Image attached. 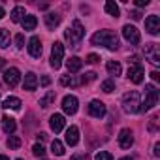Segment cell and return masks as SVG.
Masks as SVG:
<instances>
[{"instance_id":"6da1fadb","label":"cell","mask_w":160,"mask_h":160,"mask_svg":"<svg viewBox=\"0 0 160 160\" xmlns=\"http://www.w3.org/2000/svg\"><path fill=\"white\" fill-rule=\"evenodd\" d=\"M91 43L92 45H102L109 51H115L119 47V36L113 30H98L96 34H92Z\"/></svg>"},{"instance_id":"7a4b0ae2","label":"cell","mask_w":160,"mask_h":160,"mask_svg":"<svg viewBox=\"0 0 160 160\" xmlns=\"http://www.w3.org/2000/svg\"><path fill=\"white\" fill-rule=\"evenodd\" d=\"M122 109L126 113H138L141 109V98L138 91H130L122 96Z\"/></svg>"},{"instance_id":"3957f363","label":"cell","mask_w":160,"mask_h":160,"mask_svg":"<svg viewBox=\"0 0 160 160\" xmlns=\"http://www.w3.org/2000/svg\"><path fill=\"white\" fill-rule=\"evenodd\" d=\"M64 36H66V40L70 42V45L72 47H77V43L83 40V36H85V28H83V25L79 23V21H73L72 23V27L64 32Z\"/></svg>"},{"instance_id":"277c9868","label":"cell","mask_w":160,"mask_h":160,"mask_svg":"<svg viewBox=\"0 0 160 160\" xmlns=\"http://www.w3.org/2000/svg\"><path fill=\"white\" fill-rule=\"evenodd\" d=\"M158 102V89L152 85V83H147L145 85V100L141 102V109H152Z\"/></svg>"},{"instance_id":"5b68a950","label":"cell","mask_w":160,"mask_h":160,"mask_svg":"<svg viewBox=\"0 0 160 160\" xmlns=\"http://www.w3.org/2000/svg\"><path fill=\"white\" fill-rule=\"evenodd\" d=\"M62 58H64V45L60 42H55L53 49H51V66L55 70H58L62 66Z\"/></svg>"},{"instance_id":"8992f818","label":"cell","mask_w":160,"mask_h":160,"mask_svg":"<svg viewBox=\"0 0 160 160\" xmlns=\"http://www.w3.org/2000/svg\"><path fill=\"white\" fill-rule=\"evenodd\" d=\"M143 75H145V72H143V66L141 64H132L130 68H128V73H126V77L130 79L132 83H136V85H139L141 81H143Z\"/></svg>"},{"instance_id":"52a82bcc","label":"cell","mask_w":160,"mask_h":160,"mask_svg":"<svg viewBox=\"0 0 160 160\" xmlns=\"http://www.w3.org/2000/svg\"><path fill=\"white\" fill-rule=\"evenodd\" d=\"M122 36H124V40H126V42H130L132 45H138V43H139V40H141L139 30H138L134 25H124V27H122Z\"/></svg>"},{"instance_id":"ba28073f","label":"cell","mask_w":160,"mask_h":160,"mask_svg":"<svg viewBox=\"0 0 160 160\" xmlns=\"http://www.w3.org/2000/svg\"><path fill=\"white\" fill-rule=\"evenodd\" d=\"M77 106H79V100H77L73 94H68V96L62 98V111H64L66 115L77 113Z\"/></svg>"},{"instance_id":"9c48e42d","label":"cell","mask_w":160,"mask_h":160,"mask_svg":"<svg viewBox=\"0 0 160 160\" xmlns=\"http://www.w3.org/2000/svg\"><path fill=\"white\" fill-rule=\"evenodd\" d=\"M145 57L149 58V62H151L152 66H158V64H160V53H158L156 43H147V45H145Z\"/></svg>"},{"instance_id":"30bf717a","label":"cell","mask_w":160,"mask_h":160,"mask_svg":"<svg viewBox=\"0 0 160 160\" xmlns=\"http://www.w3.org/2000/svg\"><path fill=\"white\" fill-rule=\"evenodd\" d=\"M19 79H21V72H19L17 68H8V70L4 72V81H6V85L17 87Z\"/></svg>"},{"instance_id":"8fae6325","label":"cell","mask_w":160,"mask_h":160,"mask_svg":"<svg viewBox=\"0 0 160 160\" xmlns=\"http://www.w3.org/2000/svg\"><path fill=\"white\" fill-rule=\"evenodd\" d=\"M145 30L152 36H156L160 32V17L158 15H149L145 19Z\"/></svg>"},{"instance_id":"7c38bea8","label":"cell","mask_w":160,"mask_h":160,"mask_svg":"<svg viewBox=\"0 0 160 160\" xmlns=\"http://www.w3.org/2000/svg\"><path fill=\"white\" fill-rule=\"evenodd\" d=\"M89 113H91L92 117H96V119H102V117L106 115V104L100 102V100H92V102L89 104Z\"/></svg>"},{"instance_id":"4fadbf2b","label":"cell","mask_w":160,"mask_h":160,"mask_svg":"<svg viewBox=\"0 0 160 160\" xmlns=\"http://www.w3.org/2000/svg\"><path fill=\"white\" fill-rule=\"evenodd\" d=\"M119 145H121L122 149H130V147L134 145V136H132V130L122 128V130L119 132Z\"/></svg>"},{"instance_id":"5bb4252c","label":"cell","mask_w":160,"mask_h":160,"mask_svg":"<svg viewBox=\"0 0 160 160\" xmlns=\"http://www.w3.org/2000/svg\"><path fill=\"white\" fill-rule=\"evenodd\" d=\"M28 53H30V57H34V58H40V57H42V42H40L38 36H32V38L28 40Z\"/></svg>"},{"instance_id":"9a60e30c","label":"cell","mask_w":160,"mask_h":160,"mask_svg":"<svg viewBox=\"0 0 160 160\" xmlns=\"http://www.w3.org/2000/svg\"><path fill=\"white\" fill-rule=\"evenodd\" d=\"M49 124H51V130H53L55 134H58V132H62V130H64L66 121H64V117H62L60 113H55V115H51Z\"/></svg>"},{"instance_id":"2e32d148","label":"cell","mask_w":160,"mask_h":160,"mask_svg":"<svg viewBox=\"0 0 160 160\" xmlns=\"http://www.w3.org/2000/svg\"><path fill=\"white\" fill-rule=\"evenodd\" d=\"M83 77H75V75H62L60 77V85L64 87H79V85H83Z\"/></svg>"},{"instance_id":"e0dca14e","label":"cell","mask_w":160,"mask_h":160,"mask_svg":"<svg viewBox=\"0 0 160 160\" xmlns=\"http://www.w3.org/2000/svg\"><path fill=\"white\" fill-rule=\"evenodd\" d=\"M66 143H68L70 147H73V145L79 143V128H77V126H70V128L66 130Z\"/></svg>"},{"instance_id":"ac0fdd59","label":"cell","mask_w":160,"mask_h":160,"mask_svg":"<svg viewBox=\"0 0 160 160\" xmlns=\"http://www.w3.org/2000/svg\"><path fill=\"white\" fill-rule=\"evenodd\" d=\"M36 87H38V77H36V73L28 72V73L25 75L23 89H25V91H36Z\"/></svg>"},{"instance_id":"d6986e66","label":"cell","mask_w":160,"mask_h":160,"mask_svg":"<svg viewBox=\"0 0 160 160\" xmlns=\"http://www.w3.org/2000/svg\"><path fill=\"white\" fill-rule=\"evenodd\" d=\"M15 128H17L15 119H12V117L4 115V117H2V130H4L6 134H13V132H15Z\"/></svg>"},{"instance_id":"ffe728a7","label":"cell","mask_w":160,"mask_h":160,"mask_svg":"<svg viewBox=\"0 0 160 160\" xmlns=\"http://www.w3.org/2000/svg\"><path fill=\"white\" fill-rule=\"evenodd\" d=\"M81 66H83V62H81V58H79V57H72L66 62V68H68L70 73H77L79 70H81Z\"/></svg>"},{"instance_id":"44dd1931","label":"cell","mask_w":160,"mask_h":160,"mask_svg":"<svg viewBox=\"0 0 160 160\" xmlns=\"http://www.w3.org/2000/svg\"><path fill=\"white\" fill-rule=\"evenodd\" d=\"M45 25H47V28H57L58 25H60V15L58 13H55V12H49L47 15H45Z\"/></svg>"},{"instance_id":"7402d4cb","label":"cell","mask_w":160,"mask_h":160,"mask_svg":"<svg viewBox=\"0 0 160 160\" xmlns=\"http://www.w3.org/2000/svg\"><path fill=\"white\" fill-rule=\"evenodd\" d=\"M6 109H13V111H19L21 109V100L19 98H15V96H8L6 100H4V104H2Z\"/></svg>"},{"instance_id":"603a6c76","label":"cell","mask_w":160,"mask_h":160,"mask_svg":"<svg viewBox=\"0 0 160 160\" xmlns=\"http://www.w3.org/2000/svg\"><path fill=\"white\" fill-rule=\"evenodd\" d=\"M21 23H23V30H34L38 25V19L34 15H25V19Z\"/></svg>"},{"instance_id":"cb8c5ba5","label":"cell","mask_w":160,"mask_h":160,"mask_svg":"<svg viewBox=\"0 0 160 160\" xmlns=\"http://www.w3.org/2000/svg\"><path fill=\"white\" fill-rule=\"evenodd\" d=\"M25 15H27V13H25V8H23V6H15V8L12 10V21H13V23L23 21Z\"/></svg>"},{"instance_id":"d4e9b609","label":"cell","mask_w":160,"mask_h":160,"mask_svg":"<svg viewBox=\"0 0 160 160\" xmlns=\"http://www.w3.org/2000/svg\"><path fill=\"white\" fill-rule=\"evenodd\" d=\"M104 8H106V13H108V15H111V17H115V19L119 17V6L113 2V0H108Z\"/></svg>"},{"instance_id":"484cf974","label":"cell","mask_w":160,"mask_h":160,"mask_svg":"<svg viewBox=\"0 0 160 160\" xmlns=\"http://www.w3.org/2000/svg\"><path fill=\"white\" fill-rule=\"evenodd\" d=\"M108 72H109L111 75H121L122 68H121V64H119L117 60H109V62H108Z\"/></svg>"},{"instance_id":"4316f807","label":"cell","mask_w":160,"mask_h":160,"mask_svg":"<svg viewBox=\"0 0 160 160\" xmlns=\"http://www.w3.org/2000/svg\"><path fill=\"white\" fill-rule=\"evenodd\" d=\"M51 151H53V154H57V156H62V154H64V145H62L58 139H55V141L51 143Z\"/></svg>"},{"instance_id":"83f0119b","label":"cell","mask_w":160,"mask_h":160,"mask_svg":"<svg viewBox=\"0 0 160 160\" xmlns=\"http://www.w3.org/2000/svg\"><path fill=\"white\" fill-rule=\"evenodd\" d=\"M10 45V32L6 28H0V47H8Z\"/></svg>"},{"instance_id":"f1b7e54d","label":"cell","mask_w":160,"mask_h":160,"mask_svg":"<svg viewBox=\"0 0 160 160\" xmlns=\"http://www.w3.org/2000/svg\"><path fill=\"white\" fill-rule=\"evenodd\" d=\"M53 102H55V92H47V94L40 100V106H42V108H49Z\"/></svg>"},{"instance_id":"f546056e","label":"cell","mask_w":160,"mask_h":160,"mask_svg":"<svg viewBox=\"0 0 160 160\" xmlns=\"http://www.w3.org/2000/svg\"><path fill=\"white\" fill-rule=\"evenodd\" d=\"M8 147L10 149H19L21 147V138L19 136H10L8 138Z\"/></svg>"},{"instance_id":"4dcf8cb0","label":"cell","mask_w":160,"mask_h":160,"mask_svg":"<svg viewBox=\"0 0 160 160\" xmlns=\"http://www.w3.org/2000/svg\"><path fill=\"white\" fill-rule=\"evenodd\" d=\"M100 89H102L104 92H108V94H109V92H113V91H115V83L111 81V79H106V81L102 83V87H100Z\"/></svg>"},{"instance_id":"1f68e13d","label":"cell","mask_w":160,"mask_h":160,"mask_svg":"<svg viewBox=\"0 0 160 160\" xmlns=\"http://www.w3.org/2000/svg\"><path fill=\"white\" fill-rule=\"evenodd\" d=\"M94 160H113V156H111V152H108V151H100V152L94 156Z\"/></svg>"},{"instance_id":"d6a6232c","label":"cell","mask_w":160,"mask_h":160,"mask_svg":"<svg viewBox=\"0 0 160 160\" xmlns=\"http://www.w3.org/2000/svg\"><path fill=\"white\" fill-rule=\"evenodd\" d=\"M32 152H34V154H36V156L40 158V156H43V154H45V149H43V145H40V143H36V145L32 147Z\"/></svg>"},{"instance_id":"836d02e7","label":"cell","mask_w":160,"mask_h":160,"mask_svg":"<svg viewBox=\"0 0 160 160\" xmlns=\"http://www.w3.org/2000/svg\"><path fill=\"white\" fill-rule=\"evenodd\" d=\"M15 47H17V49H23V47H25V38H23V34H17V36H15Z\"/></svg>"},{"instance_id":"e575fe53","label":"cell","mask_w":160,"mask_h":160,"mask_svg":"<svg viewBox=\"0 0 160 160\" xmlns=\"http://www.w3.org/2000/svg\"><path fill=\"white\" fill-rule=\"evenodd\" d=\"M98 60H100V57L94 55V53H91V55L87 57V62H91V64H94V62H98Z\"/></svg>"},{"instance_id":"d590c367","label":"cell","mask_w":160,"mask_h":160,"mask_svg":"<svg viewBox=\"0 0 160 160\" xmlns=\"http://www.w3.org/2000/svg\"><path fill=\"white\" fill-rule=\"evenodd\" d=\"M92 79H96V73H94V72H89L87 77H83V81L87 83V81H92Z\"/></svg>"},{"instance_id":"8d00e7d4","label":"cell","mask_w":160,"mask_h":160,"mask_svg":"<svg viewBox=\"0 0 160 160\" xmlns=\"http://www.w3.org/2000/svg\"><path fill=\"white\" fill-rule=\"evenodd\" d=\"M136 6H138V8H143V6H149V0H136Z\"/></svg>"},{"instance_id":"74e56055","label":"cell","mask_w":160,"mask_h":160,"mask_svg":"<svg viewBox=\"0 0 160 160\" xmlns=\"http://www.w3.org/2000/svg\"><path fill=\"white\" fill-rule=\"evenodd\" d=\"M49 83H51V79H49L47 75H43V77H42V85H43V87H47Z\"/></svg>"},{"instance_id":"f35d334b","label":"cell","mask_w":160,"mask_h":160,"mask_svg":"<svg viewBox=\"0 0 160 160\" xmlns=\"http://www.w3.org/2000/svg\"><path fill=\"white\" fill-rule=\"evenodd\" d=\"M154 156H160V143H154Z\"/></svg>"},{"instance_id":"ab89813d","label":"cell","mask_w":160,"mask_h":160,"mask_svg":"<svg viewBox=\"0 0 160 160\" xmlns=\"http://www.w3.org/2000/svg\"><path fill=\"white\" fill-rule=\"evenodd\" d=\"M151 77L154 79V81H158V79H160V73H158V72H151Z\"/></svg>"},{"instance_id":"60d3db41","label":"cell","mask_w":160,"mask_h":160,"mask_svg":"<svg viewBox=\"0 0 160 160\" xmlns=\"http://www.w3.org/2000/svg\"><path fill=\"white\" fill-rule=\"evenodd\" d=\"M130 15H132V19H139V17H141V13H139V12H132Z\"/></svg>"},{"instance_id":"b9f144b4","label":"cell","mask_w":160,"mask_h":160,"mask_svg":"<svg viewBox=\"0 0 160 160\" xmlns=\"http://www.w3.org/2000/svg\"><path fill=\"white\" fill-rule=\"evenodd\" d=\"M70 160H83V154H75V156H72Z\"/></svg>"},{"instance_id":"7bdbcfd3","label":"cell","mask_w":160,"mask_h":160,"mask_svg":"<svg viewBox=\"0 0 160 160\" xmlns=\"http://www.w3.org/2000/svg\"><path fill=\"white\" fill-rule=\"evenodd\" d=\"M4 15H6V12H4V8L0 6V19H4Z\"/></svg>"},{"instance_id":"ee69618b","label":"cell","mask_w":160,"mask_h":160,"mask_svg":"<svg viewBox=\"0 0 160 160\" xmlns=\"http://www.w3.org/2000/svg\"><path fill=\"white\" fill-rule=\"evenodd\" d=\"M4 64H6V62H4V58H0V70L4 68Z\"/></svg>"},{"instance_id":"f6af8a7d","label":"cell","mask_w":160,"mask_h":160,"mask_svg":"<svg viewBox=\"0 0 160 160\" xmlns=\"http://www.w3.org/2000/svg\"><path fill=\"white\" fill-rule=\"evenodd\" d=\"M0 160H10L8 156H4V154H0Z\"/></svg>"},{"instance_id":"bcb514c9","label":"cell","mask_w":160,"mask_h":160,"mask_svg":"<svg viewBox=\"0 0 160 160\" xmlns=\"http://www.w3.org/2000/svg\"><path fill=\"white\" fill-rule=\"evenodd\" d=\"M121 160H132V158H130V156H124V158H121Z\"/></svg>"},{"instance_id":"7dc6e473","label":"cell","mask_w":160,"mask_h":160,"mask_svg":"<svg viewBox=\"0 0 160 160\" xmlns=\"http://www.w3.org/2000/svg\"><path fill=\"white\" fill-rule=\"evenodd\" d=\"M17 160H23V158H17Z\"/></svg>"},{"instance_id":"c3c4849f","label":"cell","mask_w":160,"mask_h":160,"mask_svg":"<svg viewBox=\"0 0 160 160\" xmlns=\"http://www.w3.org/2000/svg\"><path fill=\"white\" fill-rule=\"evenodd\" d=\"M42 160H43V158H42Z\"/></svg>"}]
</instances>
